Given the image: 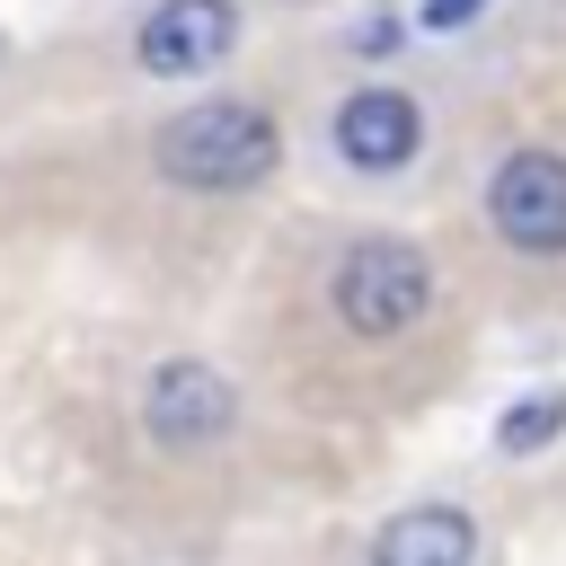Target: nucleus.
I'll use <instances>...</instances> for the list:
<instances>
[{"label": "nucleus", "instance_id": "f257e3e1", "mask_svg": "<svg viewBox=\"0 0 566 566\" xmlns=\"http://www.w3.org/2000/svg\"><path fill=\"white\" fill-rule=\"evenodd\" d=\"M150 159H159V177L186 186V195H248V186L274 177L283 124H274L256 97H203V106H186V115L159 133Z\"/></svg>", "mask_w": 566, "mask_h": 566}, {"label": "nucleus", "instance_id": "f03ea898", "mask_svg": "<svg viewBox=\"0 0 566 566\" xmlns=\"http://www.w3.org/2000/svg\"><path fill=\"white\" fill-rule=\"evenodd\" d=\"M327 301H336L345 336L389 345V336H407V327L433 310V256H424L416 239L371 230V239H354V248L327 265Z\"/></svg>", "mask_w": 566, "mask_h": 566}, {"label": "nucleus", "instance_id": "7ed1b4c3", "mask_svg": "<svg viewBox=\"0 0 566 566\" xmlns=\"http://www.w3.org/2000/svg\"><path fill=\"white\" fill-rule=\"evenodd\" d=\"M486 221L513 256H566V159L557 150H513L486 177Z\"/></svg>", "mask_w": 566, "mask_h": 566}, {"label": "nucleus", "instance_id": "20e7f679", "mask_svg": "<svg viewBox=\"0 0 566 566\" xmlns=\"http://www.w3.org/2000/svg\"><path fill=\"white\" fill-rule=\"evenodd\" d=\"M142 424H150L159 451H212V442H230V424H239V389H230L212 363L177 354V363L150 371V389H142Z\"/></svg>", "mask_w": 566, "mask_h": 566}, {"label": "nucleus", "instance_id": "39448f33", "mask_svg": "<svg viewBox=\"0 0 566 566\" xmlns=\"http://www.w3.org/2000/svg\"><path fill=\"white\" fill-rule=\"evenodd\" d=\"M230 44H239V9L230 0H159L133 27V62L150 80H203V71H221Z\"/></svg>", "mask_w": 566, "mask_h": 566}, {"label": "nucleus", "instance_id": "423d86ee", "mask_svg": "<svg viewBox=\"0 0 566 566\" xmlns=\"http://www.w3.org/2000/svg\"><path fill=\"white\" fill-rule=\"evenodd\" d=\"M416 150H424V115H416L407 88L371 80V88H354V97L336 106V159H345V168L389 177V168H407Z\"/></svg>", "mask_w": 566, "mask_h": 566}, {"label": "nucleus", "instance_id": "0eeeda50", "mask_svg": "<svg viewBox=\"0 0 566 566\" xmlns=\"http://www.w3.org/2000/svg\"><path fill=\"white\" fill-rule=\"evenodd\" d=\"M371 566H478V522L460 504H407L371 531Z\"/></svg>", "mask_w": 566, "mask_h": 566}, {"label": "nucleus", "instance_id": "6e6552de", "mask_svg": "<svg viewBox=\"0 0 566 566\" xmlns=\"http://www.w3.org/2000/svg\"><path fill=\"white\" fill-rule=\"evenodd\" d=\"M557 424H566V398H557V389H548V398H522V407H504L495 451H539V442H557Z\"/></svg>", "mask_w": 566, "mask_h": 566}, {"label": "nucleus", "instance_id": "1a4fd4ad", "mask_svg": "<svg viewBox=\"0 0 566 566\" xmlns=\"http://www.w3.org/2000/svg\"><path fill=\"white\" fill-rule=\"evenodd\" d=\"M478 9H486V0H424V9H416V18H424V27H433V35H451V27H469V18H478Z\"/></svg>", "mask_w": 566, "mask_h": 566}, {"label": "nucleus", "instance_id": "9d476101", "mask_svg": "<svg viewBox=\"0 0 566 566\" xmlns=\"http://www.w3.org/2000/svg\"><path fill=\"white\" fill-rule=\"evenodd\" d=\"M0 53H9V35H0Z\"/></svg>", "mask_w": 566, "mask_h": 566}]
</instances>
